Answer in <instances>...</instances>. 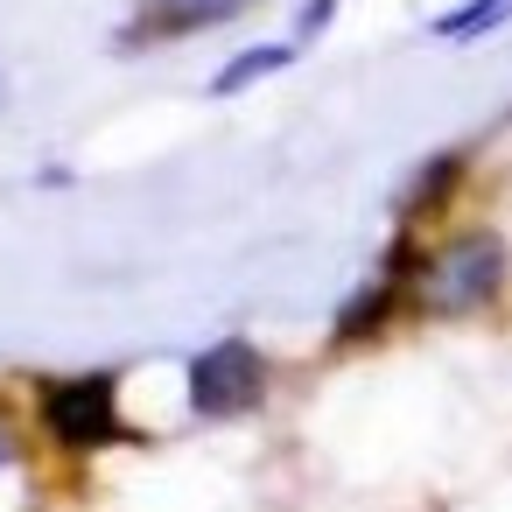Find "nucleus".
<instances>
[{"mask_svg": "<svg viewBox=\"0 0 512 512\" xmlns=\"http://www.w3.org/2000/svg\"><path fill=\"white\" fill-rule=\"evenodd\" d=\"M505 239L484 225H463L449 239H435L428 253H414V309L428 316H477L498 302L505 288Z\"/></svg>", "mask_w": 512, "mask_h": 512, "instance_id": "obj_1", "label": "nucleus"}, {"mask_svg": "<svg viewBox=\"0 0 512 512\" xmlns=\"http://www.w3.org/2000/svg\"><path fill=\"white\" fill-rule=\"evenodd\" d=\"M36 421L64 456H99L127 435L120 421V379L113 372H64L36 386Z\"/></svg>", "mask_w": 512, "mask_h": 512, "instance_id": "obj_2", "label": "nucleus"}, {"mask_svg": "<svg viewBox=\"0 0 512 512\" xmlns=\"http://www.w3.org/2000/svg\"><path fill=\"white\" fill-rule=\"evenodd\" d=\"M267 400V358L253 337H218L190 358V414L197 421H232Z\"/></svg>", "mask_w": 512, "mask_h": 512, "instance_id": "obj_3", "label": "nucleus"}, {"mask_svg": "<svg viewBox=\"0 0 512 512\" xmlns=\"http://www.w3.org/2000/svg\"><path fill=\"white\" fill-rule=\"evenodd\" d=\"M246 8H253V0H148V15L127 29V43H176V36L218 29V22H232Z\"/></svg>", "mask_w": 512, "mask_h": 512, "instance_id": "obj_4", "label": "nucleus"}, {"mask_svg": "<svg viewBox=\"0 0 512 512\" xmlns=\"http://www.w3.org/2000/svg\"><path fill=\"white\" fill-rule=\"evenodd\" d=\"M463 183V155H435V162H421L414 169V183L400 190V232H414L435 204H449V190Z\"/></svg>", "mask_w": 512, "mask_h": 512, "instance_id": "obj_5", "label": "nucleus"}, {"mask_svg": "<svg viewBox=\"0 0 512 512\" xmlns=\"http://www.w3.org/2000/svg\"><path fill=\"white\" fill-rule=\"evenodd\" d=\"M295 64V43H253V50H239L218 78H211V99H239L246 85H260V78H274V71H288Z\"/></svg>", "mask_w": 512, "mask_h": 512, "instance_id": "obj_6", "label": "nucleus"}, {"mask_svg": "<svg viewBox=\"0 0 512 512\" xmlns=\"http://www.w3.org/2000/svg\"><path fill=\"white\" fill-rule=\"evenodd\" d=\"M505 22H512V0H463V8H449V15L428 22V36L435 43H484Z\"/></svg>", "mask_w": 512, "mask_h": 512, "instance_id": "obj_7", "label": "nucleus"}, {"mask_svg": "<svg viewBox=\"0 0 512 512\" xmlns=\"http://www.w3.org/2000/svg\"><path fill=\"white\" fill-rule=\"evenodd\" d=\"M330 15H337V0H302V15H295V36H316Z\"/></svg>", "mask_w": 512, "mask_h": 512, "instance_id": "obj_8", "label": "nucleus"}, {"mask_svg": "<svg viewBox=\"0 0 512 512\" xmlns=\"http://www.w3.org/2000/svg\"><path fill=\"white\" fill-rule=\"evenodd\" d=\"M0 470H22V442H15L8 421H0Z\"/></svg>", "mask_w": 512, "mask_h": 512, "instance_id": "obj_9", "label": "nucleus"}]
</instances>
